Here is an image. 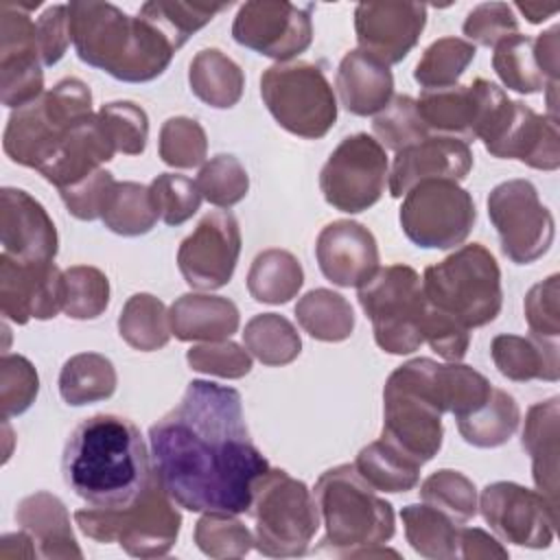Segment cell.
Segmentation results:
<instances>
[{
	"label": "cell",
	"instance_id": "6da1fadb",
	"mask_svg": "<svg viewBox=\"0 0 560 560\" xmlns=\"http://www.w3.org/2000/svg\"><path fill=\"white\" fill-rule=\"evenodd\" d=\"M151 464L184 510L243 514L269 462L252 442L241 394L212 381H190L177 407L149 429Z\"/></svg>",
	"mask_w": 560,
	"mask_h": 560
},
{
	"label": "cell",
	"instance_id": "7a4b0ae2",
	"mask_svg": "<svg viewBox=\"0 0 560 560\" xmlns=\"http://www.w3.org/2000/svg\"><path fill=\"white\" fill-rule=\"evenodd\" d=\"M66 486L94 508H127L149 486L153 464L140 429L122 416L96 413L70 433L61 459Z\"/></svg>",
	"mask_w": 560,
	"mask_h": 560
},
{
	"label": "cell",
	"instance_id": "3957f363",
	"mask_svg": "<svg viewBox=\"0 0 560 560\" xmlns=\"http://www.w3.org/2000/svg\"><path fill=\"white\" fill-rule=\"evenodd\" d=\"M68 15L79 59L118 81H153L177 52L155 24L109 2H70Z\"/></svg>",
	"mask_w": 560,
	"mask_h": 560
},
{
	"label": "cell",
	"instance_id": "277c9868",
	"mask_svg": "<svg viewBox=\"0 0 560 560\" xmlns=\"http://www.w3.org/2000/svg\"><path fill=\"white\" fill-rule=\"evenodd\" d=\"M451 368L433 359H411L396 368L383 389L381 438L420 466L442 446V413L451 405Z\"/></svg>",
	"mask_w": 560,
	"mask_h": 560
},
{
	"label": "cell",
	"instance_id": "5b68a950",
	"mask_svg": "<svg viewBox=\"0 0 560 560\" xmlns=\"http://www.w3.org/2000/svg\"><path fill=\"white\" fill-rule=\"evenodd\" d=\"M315 501L324 516L326 536L317 551L332 556H374L372 547L385 545L396 532L392 503L359 475L354 464H341L322 472L315 483Z\"/></svg>",
	"mask_w": 560,
	"mask_h": 560
},
{
	"label": "cell",
	"instance_id": "8992f818",
	"mask_svg": "<svg viewBox=\"0 0 560 560\" xmlns=\"http://www.w3.org/2000/svg\"><path fill=\"white\" fill-rule=\"evenodd\" d=\"M422 291L433 308L451 315L466 328L494 322L503 304L501 269L481 243L464 245L438 265L427 267Z\"/></svg>",
	"mask_w": 560,
	"mask_h": 560
},
{
	"label": "cell",
	"instance_id": "52a82bcc",
	"mask_svg": "<svg viewBox=\"0 0 560 560\" xmlns=\"http://www.w3.org/2000/svg\"><path fill=\"white\" fill-rule=\"evenodd\" d=\"M160 483L155 470L144 492L127 508H81L74 512L79 529L98 542H118L133 558L166 556L179 536L182 514Z\"/></svg>",
	"mask_w": 560,
	"mask_h": 560
},
{
	"label": "cell",
	"instance_id": "ba28073f",
	"mask_svg": "<svg viewBox=\"0 0 560 560\" xmlns=\"http://www.w3.org/2000/svg\"><path fill=\"white\" fill-rule=\"evenodd\" d=\"M254 518V545L269 558L306 553L317 527L319 508L304 481L269 468L252 490L247 510Z\"/></svg>",
	"mask_w": 560,
	"mask_h": 560
},
{
	"label": "cell",
	"instance_id": "9c48e42d",
	"mask_svg": "<svg viewBox=\"0 0 560 560\" xmlns=\"http://www.w3.org/2000/svg\"><path fill=\"white\" fill-rule=\"evenodd\" d=\"M90 114V88L74 77L61 79L33 103L13 109L4 127L2 149L11 162L39 171L52 158L63 136Z\"/></svg>",
	"mask_w": 560,
	"mask_h": 560
},
{
	"label": "cell",
	"instance_id": "30bf717a",
	"mask_svg": "<svg viewBox=\"0 0 560 560\" xmlns=\"http://www.w3.org/2000/svg\"><path fill=\"white\" fill-rule=\"evenodd\" d=\"M359 304L372 322L374 341L389 354H409L424 343L427 298L422 278L409 265L378 267L359 287Z\"/></svg>",
	"mask_w": 560,
	"mask_h": 560
},
{
	"label": "cell",
	"instance_id": "8fae6325",
	"mask_svg": "<svg viewBox=\"0 0 560 560\" xmlns=\"http://www.w3.org/2000/svg\"><path fill=\"white\" fill-rule=\"evenodd\" d=\"M260 96L273 120L293 136L317 140L337 122V98L324 70L308 61H282L260 77Z\"/></svg>",
	"mask_w": 560,
	"mask_h": 560
},
{
	"label": "cell",
	"instance_id": "7c38bea8",
	"mask_svg": "<svg viewBox=\"0 0 560 560\" xmlns=\"http://www.w3.org/2000/svg\"><path fill=\"white\" fill-rule=\"evenodd\" d=\"M398 217L405 236L413 245L451 249L468 238L477 210L470 192L457 182L429 179L405 192Z\"/></svg>",
	"mask_w": 560,
	"mask_h": 560
},
{
	"label": "cell",
	"instance_id": "4fadbf2b",
	"mask_svg": "<svg viewBox=\"0 0 560 560\" xmlns=\"http://www.w3.org/2000/svg\"><path fill=\"white\" fill-rule=\"evenodd\" d=\"M385 182L387 153L383 144L368 133L343 138L319 173V188L326 203L348 214L372 208L381 199Z\"/></svg>",
	"mask_w": 560,
	"mask_h": 560
},
{
	"label": "cell",
	"instance_id": "5bb4252c",
	"mask_svg": "<svg viewBox=\"0 0 560 560\" xmlns=\"http://www.w3.org/2000/svg\"><path fill=\"white\" fill-rule=\"evenodd\" d=\"M488 217L497 228L503 254L516 265L545 256L553 243V217L527 179H508L488 195Z\"/></svg>",
	"mask_w": 560,
	"mask_h": 560
},
{
	"label": "cell",
	"instance_id": "9a60e30c",
	"mask_svg": "<svg viewBox=\"0 0 560 560\" xmlns=\"http://www.w3.org/2000/svg\"><path fill=\"white\" fill-rule=\"evenodd\" d=\"M39 2L0 4V98L7 107L20 109L44 94L42 55L37 24L31 11Z\"/></svg>",
	"mask_w": 560,
	"mask_h": 560
},
{
	"label": "cell",
	"instance_id": "2e32d148",
	"mask_svg": "<svg viewBox=\"0 0 560 560\" xmlns=\"http://www.w3.org/2000/svg\"><path fill=\"white\" fill-rule=\"evenodd\" d=\"M313 4L287 0H254L238 7L232 24L236 44L276 59L289 61L304 52L313 42Z\"/></svg>",
	"mask_w": 560,
	"mask_h": 560
},
{
	"label": "cell",
	"instance_id": "e0dca14e",
	"mask_svg": "<svg viewBox=\"0 0 560 560\" xmlns=\"http://www.w3.org/2000/svg\"><path fill=\"white\" fill-rule=\"evenodd\" d=\"M479 508L483 521L503 542L529 549H545L553 542L558 508L540 492L512 481H497L483 488Z\"/></svg>",
	"mask_w": 560,
	"mask_h": 560
},
{
	"label": "cell",
	"instance_id": "ac0fdd59",
	"mask_svg": "<svg viewBox=\"0 0 560 560\" xmlns=\"http://www.w3.org/2000/svg\"><path fill=\"white\" fill-rule=\"evenodd\" d=\"M241 254L238 221L230 210L208 212L177 249V267L188 287L212 291L225 287Z\"/></svg>",
	"mask_w": 560,
	"mask_h": 560
},
{
	"label": "cell",
	"instance_id": "d6986e66",
	"mask_svg": "<svg viewBox=\"0 0 560 560\" xmlns=\"http://www.w3.org/2000/svg\"><path fill=\"white\" fill-rule=\"evenodd\" d=\"M508 94L492 81L475 79L468 85L424 90L416 101L427 129L451 133L464 142L481 138Z\"/></svg>",
	"mask_w": 560,
	"mask_h": 560
},
{
	"label": "cell",
	"instance_id": "ffe728a7",
	"mask_svg": "<svg viewBox=\"0 0 560 560\" xmlns=\"http://www.w3.org/2000/svg\"><path fill=\"white\" fill-rule=\"evenodd\" d=\"M481 142L490 155L501 160H518L540 171L560 166L558 118L536 114L521 101H508L499 122Z\"/></svg>",
	"mask_w": 560,
	"mask_h": 560
},
{
	"label": "cell",
	"instance_id": "44dd1931",
	"mask_svg": "<svg viewBox=\"0 0 560 560\" xmlns=\"http://www.w3.org/2000/svg\"><path fill=\"white\" fill-rule=\"evenodd\" d=\"M66 280L55 262H20L0 254V311L15 324L63 311Z\"/></svg>",
	"mask_w": 560,
	"mask_h": 560
},
{
	"label": "cell",
	"instance_id": "7402d4cb",
	"mask_svg": "<svg viewBox=\"0 0 560 560\" xmlns=\"http://www.w3.org/2000/svg\"><path fill=\"white\" fill-rule=\"evenodd\" d=\"M427 24V4L420 2H361L354 9L359 50L385 66L402 61L418 44Z\"/></svg>",
	"mask_w": 560,
	"mask_h": 560
},
{
	"label": "cell",
	"instance_id": "603a6c76",
	"mask_svg": "<svg viewBox=\"0 0 560 560\" xmlns=\"http://www.w3.org/2000/svg\"><path fill=\"white\" fill-rule=\"evenodd\" d=\"M0 236L2 254L20 262H52L59 238L44 206L22 188L0 192Z\"/></svg>",
	"mask_w": 560,
	"mask_h": 560
},
{
	"label": "cell",
	"instance_id": "cb8c5ba5",
	"mask_svg": "<svg viewBox=\"0 0 560 560\" xmlns=\"http://www.w3.org/2000/svg\"><path fill=\"white\" fill-rule=\"evenodd\" d=\"M472 168L468 142L453 136H427L396 151L387 186L392 197H402L409 188L429 179L462 182Z\"/></svg>",
	"mask_w": 560,
	"mask_h": 560
},
{
	"label": "cell",
	"instance_id": "d4e9b609",
	"mask_svg": "<svg viewBox=\"0 0 560 560\" xmlns=\"http://www.w3.org/2000/svg\"><path fill=\"white\" fill-rule=\"evenodd\" d=\"M319 271L337 287H361L378 269V247L374 234L357 221L328 223L315 243Z\"/></svg>",
	"mask_w": 560,
	"mask_h": 560
},
{
	"label": "cell",
	"instance_id": "484cf974",
	"mask_svg": "<svg viewBox=\"0 0 560 560\" xmlns=\"http://www.w3.org/2000/svg\"><path fill=\"white\" fill-rule=\"evenodd\" d=\"M114 153H118V149L107 125L98 112H92L63 136L61 144L39 173L61 190L96 173L103 162L114 158Z\"/></svg>",
	"mask_w": 560,
	"mask_h": 560
},
{
	"label": "cell",
	"instance_id": "4316f807",
	"mask_svg": "<svg viewBox=\"0 0 560 560\" xmlns=\"http://www.w3.org/2000/svg\"><path fill=\"white\" fill-rule=\"evenodd\" d=\"M335 88L341 105L354 116H372L394 98L389 66L359 48L346 52L339 61Z\"/></svg>",
	"mask_w": 560,
	"mask_h": 560
},
{
	"label": "cell",
	"instance_id": "83f0119b",
	"mask_svg": "<svg viewBox=\"0 0 560 560\" xmlns=\"http://www.w3.org/2000/svg\"><path fill=\"white\" fill-rule=\"evenodd\" d=\"M15 521L31 534L42 558H81L66 505L50 492H35L15 508Z\"/></svg>",
	"mask_w": 560,
	"mask_h": 560
},
{
	"label": "cell",
	"instance_id": "f1b7e54d",
	"mask_svg": "<svg viewBox=\"0 0 560 560\" xmlns=\"http://www.w3.org/2000/svg\"><path fill=\"white\" fill-rule=\"evenodd\" d=\"M168 326L179 341H223L238 330V308L221 295L186 293L173 302Z\"/></svg>",
	"mask_w": 560,
	"mask_h": 560
},
{
	"label": "cell",
	"instance_id": "f546056e",
	"mask_svg": "<svg viewBox=\"0 0 560 560\" xmlns=\"http://www.w3.org/2000/svg\"><path fill=\"white\" fill-rule=\"evenodd\" d=\"M523 448L532 457V477L540 494L558 508V398L529 407L523 427Z\"/></svg>",
	"mask_w": 560,
	"mask_h": 560
},
{
	"label": "cell",
	"instance_id": "4dcf8cb0",
	"mask_svg": "<svg viewBox=\"0 0 560 560\" xmlns=\"http://www.w3.org/2000/svg\"><path fill=\"white\" fill-rule=\"evenodd\" d=\"M490 354L497 370L516 383L525 381H558V343L547 337L497 335L490 343Z\"/></svg>",
	"mask_w": 560,
	"mask_h": 560
},
{
	"label": "cell",
	"instance_id": "1f68e13d",
	"mask_svg": "<svg viewBox=\"0 0 560 560\" xmlns=\"http://www.w3.org/2000/svg\"><path fill=\"white\" fill-rule=\"evenodd\" d=\"M188 83L199 101L217 109H228L241 101L245 77L241 66L225 52L219 48H203L190 61Z\"/></svg>",
	"mask_w": 560,
	"mask_h": 560
},
{
	"label": "cell",
	"instance_id": "d6a6232c",
	"mask_svg": "<svg viewBox=\"0 0 560 560\" xmlns=\"http://www.w3.org/2000/svg\"><path fill=\"white\" fill-rule=\"evenodd\" d=\"M407 542L416 553L433 560H448L459 556V523L444 512L427 505L411 503L400 512Z\"/></svg>",
	"mask_w": 560,
	"mask_h": 560
},
{
	"label": "cell",
	"instance_id": "836d02e7",
	"mask_svg": "<svg viewBox=\"0 0 560 560\" xmlns=\"http://www.w3.org/2000/svg\"><path fill=\"white\" fill-rule=\"evenodd\" d=\"M354 468L376 492H409L418 486L422 466L378 438L359 451Z\"/></svg>",
	"mask_w": 560,
	"mask_h": 560
},
{
	"label": "cell",
	"instance_id": "e575fe53",
	"mask_svg": "<svg viewBox=\"0 0 560 560\" xmlns=\"http://www.w3.org/2000/svg\"><path fill=\"white\" fill-rule=\"evenodd\" d=\"M304 284L300 260L284 249H265L258 254L247 273V289L256 302L287 304Z\"/></svg>",
	"mask_w": 560,
	"mask_h": 560
},
{
	"label": "cell",
	"instance_id": "d590c367",
	"mask_svg": "<svg viewBox=\"0 0 560 560\" xmlns=\"http://www.w3.org/2000/svg\"><path fill=\"white\" fill-rule=\"evenodd\" d=\"M116 392V370L112 361L98 352H81L70 357L59 374V394L72 405L105 400Z\"/></svg>",
	"mask_w": 560,
	"mask_h": 560
},
{
	"label": "cell",
	"instance_id": "8d00e7d4",
	"mask_svg": "<svg viewBox=\"0 0 560 560\" xmlns=\"http://www.w3.org/2000/svg\"><path fill=\"white\" fill-rule=\"evenodd\" d=\"M101 219L107 230L120 236H140L158 223L149 186L138 182H114L107 190Z\"/></svg>",
	"mask_w": 560,
	"mask_h": 560
},
{
	"label": "cell",
	"instance_id": "74e56055",
	"mask_svg": "<svg viewBox=\"0 0 560 560\" xmlns=\"http://www.w3.org/2000/svg\"><path fill=\"white\" fill-rule=\"evenodd\" d=\"M295 317L304 332L319 341H343L354 330L350 302L330 289H313L302 295L295 304Z\"/></svg>",
	"mask_w": 560,
	"mask_h": 560
},
{
	"label": "cell",
	"instance_id": "f35d334b",
	"mask_svg": "<svg viewBox=\"0 0 560 560\" xmlns=\"http://www.w3.org/2000/svg\"><path fill=\"white\" fill-rule=\"evenodd\" d=\"M518 418L516 400L508 392L492 387L490 398L479 409L457 420V431L472 446L494 448L514 435Z\"/></svg>",
	"mask_w": 560,
	"mask_h": 560
},
{
	"label": "cell",
	"instance_id": "ab89813d",
	"mask_svg": "<svg viewBox=\"0 0 560 560\" xmlns=\"http://www.w3.org/2000/svg\"><path fill=\"white\" fill-rule=\"evenodd\" d=\"M120 337L140 352H153L168 343L171 326L164 304L151 293H136L118 317Z\"/></svg>",
	"mask_w": 560,
	"mask_h": 560
},
{
	"label": "cell",
	"instance_id": "60d3db41",
	"mask_svg": "<svg viewBox=\"0 0 560 560\" xmlns=\"http://www.w3.org/2000/svg\"><path fill=\"white\" fill-rule=\"evenodd\" d=\"M232 2H182V0H155L144 2L138 11L140 18L155 24L171 44L179 50L186 39L201 26L212 22V18L225 11Z\"/></svg>",
	"mask_w": 560,
	"mask_h": 560
},
{
	"label": "cell",
	"instance_id": "b9f144b4",
	"mask_svg": "<svg viewBox=\"0 0 560 560\" xmlns=\"http://www.w3.org/2000/svg\"><path fill=\"white\" fill-rule=\"evenodd\" d=\"M243 343L265 365H287L302 348L295 326L278 313L252 317L243 330Z\"/></svg>",
	"mask_w": 560,
	"mask_h": 560
},
{
	"label": "cell",
	"instance_id": "7bdbcfd3",
	"mask_svg": "<svg viewBox=\"0 0 560 560\" xmlns=\"http://www.w3.org/2000/svg\"><path fill=\"white\" fill-rule=\"evenodd\" d=\"M492 68L508 90L518 94H536L549 83L538 68L534 37L514 33L494 46Z\"/></svg>",
	"mask_w": 560,
	"mask_h": 560
},
{
	"label": "cell",
	"instance_id": "ee69618b",
	"mask_svg": "<svg viewBox=\"0 0 560 560\" xmlns=\"http://www.w3.org/2000/svg\"><path fill=\"white\" fill-rule=\"evenodd\" d=\"M477 48L462 37H440L420 57L413 70L416 83L424 90H440L457 85L459 77L466 72L475 59Z\"/></svg>",
	"mask_w": 560,
	"mask_h": 560
},
{
	"label": "cell",
	"instance_id": "f6af8a7d",
	"mask_svg": "<svg viewBox=\"0 0 560 560\" xmlns=\"http://www.w3.org/2000/svg\"><path fill=\"white\" fill-rule=\"evenodd\" d=\"M420 497L427 505L444 512L455 523H466L477 514L475 483L451 468L435 470L420 486Z\"/></svg>",
	"mask_w": 560,
	"mask_h": 560
},
{
	"label": "cell",
	"instance_id": "bcb514c9",
	"mask_svg": "<svg viewBox=\"0 0 560 560\" xmlns=\"http://www.w3.org/2000/svg\"><path fill=\"white\" fill-rule=\"evenodd\" d=\"M63 313L72 319H96L109 304L107 276L90 265H74L63 271Z\"/></svg>",
	"mask_w": 560,
	"mask_h": 560
},
{
	"label": "cell",
	"instance_id": "7dc6e473",
	"mask_svg": "<svg viewBox=\"0 0 560 560\" xmlns=\"http://www.w3.org/2000/svg\"><path fill=\"white\" fill-rule=\"evenodd\" d=\"M372 131L383 144V149L387 147L394 151H400L429 136V129L418 114L416 98L407 94L394 96L385 105V109L378 112V116L372 122Z\"/></svg>",
	"mask_w": 560,
	"mask_h": 560
},
{
	"label": "cell",
	"instance_id": "c3c4849f",
	"mask_svg": "<svg viewBox=\"0 0 560 560\" xmlns=\"http://www.w3.org/2000/svg\"><path fill=\"white\" fill-rule=\"evenodd\" d=\"M195 182L201 197L217 208H230L238 203L249 188L245 166L230 153H219L206 162Z\"/></svg>",
	"mask_w": 560,
	"mask_h": 560
},
{
	"label": "cell",
	"instance_id": "681fc988",
	"mask_svg": "<svg viewBox=\"0 0 560 560\" xmlns=\"http://www.w3.org/2000/svg\"><path fill=\"white\" fill-rule=\"evenodd\" d=\"M160 158L175 168H192L206 160L208 140L195 118L173 116L160 129Z\"/></svg>",
	"mask_w": 560,
	"mask_h": 560
},
{
	"label": "cell",
	"instance_id": "f907efd6",
	"mask_svg": "<svg viewBox=\"0 0 560 560\" xmlns=\"http://www.w3.org/2000/svg\"><path fill=\"white\" fill-rule=\"evenodd\" d=\"M195 542L210 558H241L254 536L234 514H203L195 525Z\"/></svg>",
	"mask_w": 560,
	"mask_h": 560
},
{
	"label": "cell",
	"instance_id": "816d5d0a",
	"mask_svg": "<svg viewBox=\"0 0 560 560\" xmlns=\"http://www.w3.org/2000/svg\"><path fill=\"white\" fill-rule=\"evenodd\" d=\"M149 192L158 217L166 225H182L201 206V192L197 182L179 173H162L149 184Z\"/></svg>",
	"mask_w": 560,
	"mask_h": 560
},
{
	"label": "cell",
	"instance_id": "f5cc1de1",
	"mask_svg": "<svg viewBox=\"0 0 560 560\" xmlns=\"http://www.w3.org/2000/svg\"><path fill=\"white\" fill-rule=\"evenodd\" d=\"M39 392V378L28 359L2 354L0 359V407L2 420L24 413Z\"/></svg>",
	"mask_w": 560,
	"mask_h": 560
},
{
	"label": "cell",
	"instance_id": "db71d44e",
	"mask_svg": "<svg viewBox=\"0 0 560 560\" xmlns=\"http://www.w3.org/2000/svg\"><path fill=\"white\" fill-rule=\"evenodd\" d=\"M98 116L107 125L118 153L140 155L149 138V118L147 112L131 101L105 103L98 109Z\"/></svg>",
	"mask_w": 560,
	"mask_h": 560
},
{
	"label": "cell",
	"instance_id": "11a10c76",
	"mask_svg": "<svg viewBox=\"0 0 560 560\" xmlns=\"http://www.w3.org/2000/svg\"><path fill=\"white\" fill-rule=\"evenodd\" d=\"M186 361L192 370L221 378H241L252 370V357L247 350L230 339L192 346L186 352Z\"/></svg>",
	"mask_w": 560,
	"mask_h": 560
},
{
	"label": "cell",
	"instance_id": "9f6ffc18",
	"mask_svg": "<svg viewBox=\"0 0 560 560\" xmlns=\"http://www.w3.org/2000/svg\"><path fill=\"white\" fill-rule=\"evenodd\" d=\"M518 33L514 11L505 2H486L475 7L464 22V35L479 46H497L501 39Z\"/></svg>",
	"mask_w": 560,
	"mask_h": 560
},
{
	"label": "cell",
	"instance_id": "6f0895ef",
	"mask_svg": "<svg viewBox=\"0 0 560 560\" xmlns=\"http://www.w3.org/2000/svg\"><path fill=\"white\" fill-rule=\"evenodd\" d=\"M429 304V302H427ZM470 328L453 319L451 315L427 306L424 324H422V337L424 341L446 361L457 363L466 357V350L470 346Z\"/></svg>",
	"mask_w": 560,
	"mask_h": 560
},
{
	"label": "cell",
	"instance_id": "680465c9",
	"mask_svg": "<svg viewBox=\"0 0 560 560\" xmlns=\"http://www.w3.org/2000/svg\"><path fill=\"white\" fill-rule=\"evenodd\" d=\"M558 280L560 276L553 273L547 280L534 284L525 295V319L536 337L556 339L560 335V304H558Z\"/></svg>",
	"mask_w": 560,
	"mask_h": 560
},
{
	"label": "cell",
	"instance_id": "91938a15",
	"mask_svg": "<svg viewBox=\"0 0 560 560\" xmlns=\"http://www.w3.org/2000/svg\"><path fill=\"white\" fill-rule=\"evenodd\" d=\"M114 184V177L109 171L98 168L90 177L61 188L59 195L68 208V212L81 221H94L103 212V203L107 197L109 186Z\"/></svg>",
	"mask_w": 560,
	"mask_h": 560
},
{
	"label": "cell",
	"instance_id": "94428289",
	"mask_svg": "<svg viewBox=\"0 0 560 560\" xmlns=\"http://www.w3.org/2000/svg\"><path fill=\"white\" fill-rule=\"evenodd\" d=\"M37 46L44 66H55L68 50L70 37V15L68 4L48 7L37 20Z\"/></svg>",
	"mask_w": 560,
	"mask_h": 560
},
{
	"label": "cell",
	"instance_id": "6125c7cd",
	"mask_svg": "<svg viewBox=\"0 0 560 560\" xmlns=\"http://www.w3.org/2000/svg\"><path fill=\"white\" fill-rule=\"evenodd\" d=\"M459 558H508V551L483 529L462 527Z\"/></svg>",
	"mask_w": 560,
	"mask_h": 560
},
{
	"label": "cell",
	"instance_id": "be15d7a7",
	"mask_svg": "<svg viewBox=\"0 0 560 560\" xmlns=\"http://www.w3.org/2000/svg\"><path fill=\"white\" fill-rule=\"evenodd\" d=\"M558 26H551L547 33H540L534 39V50H536V61L540 72L545 74L547 83H558V68H560V44H558Z\"/></svg>",
	"mask_w": 560,
	"mask_h": 560
},
{
	"label": "cell",
	"instance_id": "e7e4bbea",
	"mask_svg": "<svg viewBox=\"0 0 560 560\" xmlns=\"http://www.w3.org/2000/svg\"><path fill=\"white\" fill-rule=\"evenodd\" d=\"M37 549L28 532H18V534H4L0 538V558H35Z\"/></svg>",
	"mask_w": 560,
	"mask_h": 560
},
{
	"label": "cell",
	"instance_id": "03108f58",
	"mask_svg": "<svg viewBox=\"0 0 560 560\" xmlns=\"http://www.w3.org/2000/svg\"><path fill=\"white\" fill-rule=\"evenodd\" d=\"M525 18H527V22H532V24H540V22H545L547 18H551V15H556L558 13V4H540V2H516L514 4Z\"/></svg>",
	"mask_w": 560,
	"mask_h": 560
}]
</instances>
